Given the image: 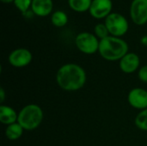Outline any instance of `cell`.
<instances>
[{"mask_svg":"<svg viewBox=\"0 0 147 146\" xmlns=\"http://www.w3.org/2000/svg\"><path fill=\"white\" fill-rule=\"evenodd\" d=\"M87 80L84 69L74 63L63 65L57 71L58 85L65 91H77L82 89Z\"/></svg>","mask_w":147,"mask_h":146,"instance_id":"1","label":"cell"},{"mask_svg":"<svg viewBox=\"0 0 147 146\" xmlns=\"http://www.w3.org/2000/svg\"><path fill=\"white\" fill-rule=\"evenodd\" d=\"M98 52L108 61L121 60L128 52V44L120 37L109 35L100 40Z\"/></svg>","mask_w":147,"mask_h":146,"instance_id":"2","label":"cell"},{"mask_svg":"<svg viewBox=\"0 0 147 146\" xmlns=\"http://www.w3.org/2000/svg\"><path fill=\"white\" fill-rule=\"evenodd\" d=\"M43 111L37 104H28L18 114L17 122L27 131H32L40 126L43 120Z\"/></svg>","mask_w":147,"mask_h":146,"instance_id":"3","label":"cell"},{"mask_svg":"<svg viewBox=\"0 0 147 146\" xmlns=\"http://www.w3.org/2000/svg\"><path fill=\"white\" fill-rule=\"evenodd\" d=\"M104 23L109 32V34L115 37L125 35L129 28V23L127 18L116 12H112L104 19Z\"/></svg>","mask_w":147,"mask_h":146,"instance_id":"4","label":"cell"},{"mask_svg":"<svg viewBox=\"0 0 147 146\" xmlns=\"http://www.w3.org/2000/svg\"><path fill=\"white\" fill-rule=\"evenodd\" d=\"M100 40L98 38L90 32L79 33L75 38V45L77 48L84 54H94L98 52Z\"/></svg>","mask_w":147,"mask_h":146,"instance_id":"5","label":"cell"},{"mask_svg":"<svg viewBox=\"0 0 147 146\" xmlns=\"http://www.w3.org/2000/svg\"><path fill=\"white\" fill-rule=\"evenodd\" d=\"M130 17L138 26L147 22V0H133L130 5Z\"/></svg>","mask_w":147,"mask_h":146,"instance_id":"6","label":"cell"},{"mask_svg":"<svg viewBox=\"0 0 147 146\" xmlns=\"http://www.w3.org/2000/svg\"><path fill=\"white\" fill-rule=\"evenodd\" d=\"M8 59L10 65L16 68H22L31 63L33 55L31 52L26 48H16L9 53Z\"/></svg>","mask_w":147,"mask_h":146,"instance_id":"7","label":"cell"},{"mask_svg":"<svg viewBox=\"0 0 147 146\" xmlns=\"http://www.w3.org/2000/svg\"><path fill=\"white\" fill-rule=\"evenodd\" d=\"M112 0H92L89 12L93 18L101 20L109 15L112 13Z\"/></svg>","mask_w":147,"mask_h":146,"instance_id":"8","label":"cell"},{"mask_svg":"<svg viewBox=\"0 0 147 146\" xmlns=\"http://www.w3.org/2000/svg\"><path fill=\"white\" fill-rule=\"evenodd\" d=\"M127 101L131 107L136 109L144 110L147 108V90L142 88L131 89L127 96Z\"/></svg>","mask_w":147,"mask_h":146,"instance_id":"9","label":"cell"},{"mask_svg":"<svg viewBox=\"0 0 147 146\" xmlns=\"http://www.w3.org/2000/svg\"><path fill=\"white\" fill-rule=\"evenodd\" d=\"M140 65V59L138 54L134 52H127L120 60V69L127 74L135 72Z\"/></svg>","mask_w":147,"mask_h":146,"instance_id":"10","label":"cell"},{"mask_svg":"<svg viewBox=\"0 0 147 146\" xmlns=\"http://www.w3.org/2000/svg\"><path fill=\"white\" fill-rule=\"evenodd\" d=\"M34 15L46 17L50 15L53 9V0H33L31 9Z\"/></svg>","mask_w":147,"mask_h":146,"instance_id":"11","label":"cell"},{"mask_svg":"<svg viewBox=\"0 0 147 146\" xmlns=\"http://www.w3.org/2000/svg\"><path fill=\"white\" fill-rule=\"evenodd\" d=\"M18 114L9 106L2 104L0 106V122L3 125H11L17 122Z\"/></svg>","mask_w":147,"mask_h":146,"instance_id":"12","label":"cell"},{"mask_svg":"<svg viewBox=\"0 0 147 146\" xmlns=\"http://www.w3.org/2000/svg\"><path fill=\"white\" fill-rule=\"evenodd\" d=\"M24 129L20 126L18 122H16L14 124L7 126L5 129V136L9 140H17L19 139Z\"/></svg>","mask_w":147,"mask_h":146,"instance_id":"13","label":"cell"},{"mask_svg":"<svg viewBox=\"0 0 147 146\" xmlns=\"http://www.w3.org/2000/svg\"><path fill=\"white\" fill-rule=\"evenodd\" d=\"M92 0H68L69 7L75 12L84 13L90 10Z\"/></svg>","mask_w":147,"mask_h":146,"instance_id":"14","label":"cell"},{"mask_svg":"<svg viewBox=\"0 0 147 146\" xmlns=\"http://www.w3.org/2000/svg\"><path fill=\"white\" fill-rule=\"evenodd\" d=\"M51 22L56 28H63L68 22V16L65 12L62 10H56L52 13Z\"/></svg>","mask_w":147,"mask_h":146,"instance_id":"15","label":"cell"},{"mask_svg":"<svg viewBox=\"0 0 147 146\" xmlns=\"http://www.w3.org/2000/svg\"><path fill=\"white\" fill-rule=\"evenodd\" d=\"M134 123L139 129L147 132V108L138 114L135 118Z\"/></svg>","mask_w":147,"mask_h":146,"instance_id":"16","label":"cell"},{"mask_svg":"<svg viewBox=\"0 0 147 146\" xmlns=\"http://www.w3.org/2000/svg\"><path fill=\"white\" fill-rule=\"evenodd\" d=\"M13 3H14V5L16 6V8L22 15H24L28 10H30L33 0H15Z\"/></svg>","mask_w":147,"mask_h":146,"instance_id":"17","label":"cell"},{"mask_svg":"<svg viewBox=\"0 0 147 146\" xmlns=\"http://www.w3.org/2000/svg\"><path fill=\"white\" fill-rule=\"evenodd\" d=\"M94 34L100 40H102L109 36V32L105 25V23H97L94 28Z\"/></svg>","mask_w":147,"mask_h":146,"instance_id":"18","label":"cell"},{"mask_svg":"<svg viewBox=\"0 0 147 146\" xmlns=\"http://www.w3.org/2000/svg\"><path fill=\"white\" fill-rule=\"evenodd\" d=\"M138 76H139V78L140 81H142L144 83H147V65H144L143 67H141L140 69Z\"/></svg>","mask_w":147,"mask_h":146,"instance_id":"19","label":"cell"},{"mask_svg":"<svg viewBox=\"0 0 147 146\" xmlns=\"http://www.w3.org/2000/svg\"><path fill=\"white\" fill-rule=\"evenodd\" d=\"M4 99H5V91L4 89L1 87L0 88V102L3 103L4 102Z\"/></svg>","mask_w":147,"mask_h":146,"instance_id":"20","label":"cell"},{"mask_svg":"<svg viewBox=\"0 0 147 146\" xmlns=\"http://www.w3.org/2000/svg\"><path fill=\"white\" fill-rule=\"evenodd\" d=\"M140 42H141V44H142L143 46H147V34L146 35H144V36H142V37H141V39H140Z\"/></svg>","mask_w":147,"mask_h":146,"instance_id":"21","label":"cell"},{"mask_svg":"<svg viewBox=\"0 0 147 146\" xmlns=\"http://www.w3.org/2000/svg\"><path fill=\"white\" fill-rule=\"evenodd\" d=\"M2 3H13L15 0H0Z\"/></svg>","mask_w":147,"mask_h":146,"instance_id":"22","label":"cell"}]
</instances>
